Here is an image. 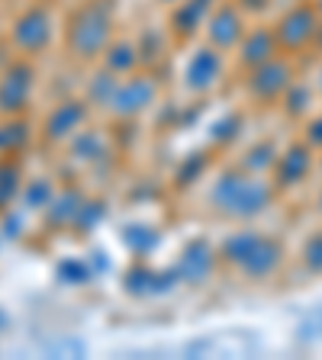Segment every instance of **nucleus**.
I'll return each instance as SVG.
<instances>
[{
    "label": "nucleus",
    "instance_id": "1",
    "mask_svg": "<svg viewBox=\"0 0 322 360\" xmlns=\"http://www.w3.org/2000/svg\"><path fill=\"white\" fill-rule=\"evenodd\" d=\"M274 190L278 187L264 174H248L245 167L223 171L210 187V206L229 219H255L271 206Z\"/></svg>",
    "mask_w": 322,
    "mask_h": 360
},
{
    "label": "nucleus",
    "instance_id": "2",
    "mask_svg": "<svg viewBox=\"0 0 322 360\" xmlns=\"http://www.w3.org/2000/svg\"><path fill=\"white\" fill-rule=\"evenodd\" d=\"M113 42V10L104 0H87L75 13L68 16L65 26V49L75 61H90L104 58L106 45Z\"/></svg>",
    "mask_w": 322,
    "mask_h": 360
},
{
    "label": "nucleus",
    "instance_id": "3",
    "mask_svg": "<svg viewBox=\"0 0 322 360\" xmlns=\"http://www.w3.org/2000/svg\"><path fill=\"white\" fill-rule=\"evenodd\" d=\"M319 22H322V13L316 7V0H293V4H287V10L274 20V36H278L280 52L297 58L306 49H313Z\"/></svg>",
    "mask_w": 322,
    "mask_h": 360
},
{
    "label": "nucleus",
    "instance_id": "4",
    "mask_svg": "<svg viewBox=\"0 0 322 360\" xmlns=\"http://www.w3.org/2000/svg\"><path fill=\"white\" fill-rule=\"evenodd\" d=\"M297 81V65L290 55H274L264 65L252 68L245 75V90L255 103H280V97L287 94V87Z\"/></svg>",
    "mask_w": 322,
    "mask_h": 360
},
{
    "label": "nucleus",
    "instance_id": "5",
    "mask_svg": "<svg viewBox=\"0 0 322 360\" xmlns=\"http://www.w3.org/2000/svg\"><path fill=\"white\" fill-rule=\"evenodd\" d=\"M10 42H13L23 55H42L45 49H49V42H52V10L42 7V4L26 7L13 20Z\"/></svg>",
    "mask_w": 322,
    "mask_h": 360
},
{
    "label": "nucleus",
    "instance_id": "6",
    "mask_svg": "<svg viewBox=\"0 0 322 360\" xmlns=\"http://www.w3.org/2000/svg\"><path fill=\"white\" fill-rule=\"evenodd\" d=\"M158 97V81L151 75H129L120 81V90H116V97H113L110 110L116 120H135V116H142Z\"/></svg>",
    "mask_w": 322,
    "mask_h": 360
},
{
    "label": "nucleus",
    "instance_id": "7",
    "mask_svg": "<svg viewBox=\"0 0 322 360\" xmlns=\"http://www.w3.org/2000/svg\"><path fill=\"white\" fill-rule=\"evenodd\" d=\"M245 30V13L239 10V4L235 0H219L203 32H206V42L216 45L219 52H233V49H239Z\"/></svg>",
    "mask_w": 322,
    "mask_h": 360
},
{
    "label": "nucleus",
    "instance_id": "8",
    "mask_svg": "<svg viewBox=\"0 0 322 360\" xmlns=\"http://www.w3.org/2000/svg\"><path fill=\"white\" fill-rule=\"evenodd\" d=\"M32 81H36V71H32L30 61H13L7 65V71L0 75V112L4 116H23L32 97Z\"/></svg>",
    "mask_w": 322,
    "mask_h": 360
},
{
    "label": "nucleus",
    "instance_id": "9",
    "mask_svg": "<svg viewBox=\"0 0 322 360\" xmlns=\"http://www.w3.org/2000/svg\"><path fill=\"white\" fill-rule=\"evenodd\" d=\"M316 171V148L300 142H290L284 151L278 155V165H274V187L278 190H293L306 184V177Z\"/></svg>",
    "mask_w": 322,
    "mask_h": 360
},
{
    "label": "nucleus",
    "instance_id": "10",
    "mask_svg": "<svg viewBox=\"0 0 322 360\" xmlns=\"http://www.w3.org/2000/svg\"><path fill=\"white\" fill-rule=\"evenodd\" d=\"M223 81V52L216 45H200L184 65V87L190 94H210Z\"/></svg>",
    "mask_w": 322,
    "mask_h": 360
},
{
    "label": "nucleus",
    "instance_id": "11",
    "mask_svg": "<svg viewBox=\"0 0 322 360\" xmlns=\"http://www.w3.org/2000/svg\"><path fill=\"white\" fill-rule=\"evenodd\" d=\"M216 257H219V251H213V245L206 238L187 241L178 257V264H174L180 283H190V286L206 283V277H210L213 267H216Z\"/></svg>",
    "mask_w": 322,
    "mask_h": 360
},
{
    "label": "nucleus",
    "instance_id": "12",
    "mask_svg": "<svg viewBox=\"0 0 322 360\" xmlns=\"http://www.w3.org/2000/svg\"><path fill=\"white\" fill-rule=\"evenodd\" d=\"M87 110H90L87 100H78V97L61 100V103L52 106V112L45 116L42 135L49 139V142H65V139H71L75 132L84 129V122H87Z\"/></svg>",
    "mask_w": 322,
    "mask_h": 360
},
{
    "label": "nucleus",
    "instance_id": "13",
    "mask_svg": "<svg viewBox=\"0 0 322 360\" xmlns=\"http://www.w3.org/2000/svg\"><path fill=\"white\" fill-rule=\"evenodd\" d=\"M219 0H180L168 13V26H171L174 39H194L200 30H206V20L216 10Z\"/></svg>",
    "mask_w": 322,
    "mask_h": 360
},
{
    "label": "nucleus",
    "instance_id": "14",
    "mask_svg": "<svg viewBox=\"0 0 322 360\" xmlns=\"http://www.w3.org/2000/svg\"><path fill=\"white\" fill-rule=\"evenodd\" d=\"M235 52H239V65L245 68V71H252V68L264 65L268 58L280 55L274 26H255V30H245V36H242V42H239Z\"/></svg>",
    "mask_w": 322,
    "mask_h": 360
},
{
    "label": "nucleus",
    "instance_id": "15",
    "mask_svg": "<svg viewBox=\"0 0 322 360\" xmlns=\"http://www.w3.org/2000/svg\"><path fill=\"white\" fill-rule=\"evenodd\" d=\"M280 264H284V245H280L278 238L264 235V238L258 241L255 251L248 255V261L239 267V274L245 280H252V283H258V280L274 277V274L280 270Z\"/></svg>",
    "mask_w": 322,
    "mask_h": 360
},
{
    "label": "nucleus",
    "instance_id": "16",
    "mask_svg": "<svg viewBox=\"0 0 322 360\" xmlns=\"http://www.w3.org/2000/svg\"><path fill=\"white\" fill-rule=\"evenodd\" d=\"M104 68H110L113 75L129 77L142 68V55H139V42L132 39H113L104 52Z\"/></svg>",
    "mask_w": 322,
    "mask_h": 360
},
{
    "label": "nucleus",
    "instance_id": "17",
    "mask_svg": "<svg viewBox=\"0 0 322 360\" xmlns=\"http://www.w3.org/2000/svg\"><path fill=\"white\" fill-rule=\"evenodd\" d=\"M261 238H264V235L255 232V229H239V232L225 235V241L219 245V261L239 270L242 264L248 261V255L258 248V241H261Z\"/></svg>",
    "mask_w": 322,
    "mask_h": 360
},
{
    "label": "nucleus",
    "instance_id": "18",
    "mask_svg": "<svg viewBox=\"0 0 322 360\" xmlns=\"http://www.w3.org/2000/svg\"><path fill=\"white\" fill-rule=\"evenodd\" d=\"M68 142H71L68 145V158H71L75 165H94L106 151L104 135H100L97 129H81V132H75Z\"/></svg>",
    "mask_w": 322,
    "mask_h": 360
},
{
    "label": "nucleus",
    "instance_id": "19",
    "mask_svg": "<svg viewBox=\"0 0 322 360\" xmlns=\"http://www.w3.org/2000/svg\"><path fill=\"white\" fill-rule=\"evenodd\" d=\"M316 87H309L306 81H297L287 87V94L280 97V106H284V112L290 116V120H297V122H303V120H309L313 116V103H316Z\"/></svg>",
    "mask_w": 322,
    "mask_h": 360
},
{
    "label": "nucleus",
    "instance_id": "20",
    "mask_svg": "<svg viewBox=\"0 0 322 360\" xmlns=\"http://www.w3.org/2000/svg\"><path fill=\"white\" fill-rule=\"evenodd\" d=\"M120 75H113L110 68H100V71H94L87 81V90H84V100H87L90 106H97V110H110L113 97H116V90H120Z\"/></svg>",
    "mask_w": 322,
    "mask_h": 360
},
{
    "label": "nucleus",
    "instance_id": "21",
    "mask_svg": "<svg viewBox=\"0 0 322 360\" xmlns=\"http://www.w3.org/2000/svg\"><path fill=\"white\" fill-rule=\"evenodd\" d=\"M84 202V193L75 187H61L55 193V200L45 206V222L49 225H71Z\"/></svg>",
    "mask_w": 322,
    "mask_h": 360
},
{
    "label": "nucleus",
    "instance_id": "22",
    "mask_svg": "<svg viewBox=\"0 0 322 360\" xmlns=\"http://www.w3.org/2000/svg\"><path fill=\"white\" fill-rule=\"evenodd\" d=\"M55 193H58V190H55V184L49 177H32V180H26L20 190V206L23 210H32V212L45 210V206L55 200Z\"/></svg>",
    "mask_w": 322,
    "mask_h": 360
},
{
    "label": "nucleus",
    "instance_id": "23",
    "mask_svg": "<svg viewBox=\"0 0 322 360\" xmlns=\"http://www.w3.org/2000/svg\"><path fill=\"white\" fill-rule=\"evenodd\" d=\"M158 241L161 238H158V232L151 225H126V229H123V245H126L135 257H145L149 251H155Z\"/></svg>",
    "mask_w": 322,
    "mask_h": 360
},
{
    "label": "nucleus",
    "instance_id": "24",
    "mask_svg": "<svg viewBox=\"0 0 322 360\" xmlns=\"http://www.w3.org/2000/svg\"><path fill=\"white\" fill-rule=\"evenodd\" d=\"M278 155L280 151L274 148L271 142H258V145H252V148L245 151L242 167H245L248 174H271L274 171V165H278Z\"/></svg>",
    "mask_w": 322,
    "mask_h": 360
},
{
    "label": "nucleus",
    "instance_id": "25",
    "mask_svg": "<svg viewBox=\"0 0 322 360\" xmlns=\"http://www.w3.org/2000/svg\"><path fill=\"white\" fill-rule=\"evenodd\" d=\"M151 280H155V270L149 267V264L139 257V261L132 264V267L126 270V292H132V296H149L151 292Z\"/></svg>",
    "mask_w": 322,
    "mask_h": 360
},
{
    "label": "nucleus",
    "instance_id": "26",
    "mask_svg": "<svg viewBox=\"0 0 322 360\" xmlns=\"http://www.w3.org/2000/svg\"><path fill=\"white\" fill-rule=\"evenodd\" d=\"M104 216H106V202L104 200H84L71 225H75V232H94Z\"/></svg>",
    "mask_w": 322,
    "mask_h": 360
},
{
    "label": "nucleus",
    "instance_id": "27",
    "mask_svg": "<svg viewBox=\"0 0 322 360\" xmlns=\"http://www.w3.org/2000/svg\"><path fill=\"white\" fill-rule=\"evenodd\" d=\"M55 274H58L61 283H71V286H84L90 277H94L90 264L87 261H78V257H65V261H58Z\"/></svg>",
    "mask_w": 322,
    "mask_h": 360
},
{
    "label": "nucleus",
    "instance_id": "28",
    "mask_svg": "<svg viewBox=\"0 0 322 360\" xmlns=\"http://www.w3.org/2000/svg\"><path fill=\"white\" fill-rule=\"evenodd\" d=\"M206 161H210V158H206V151H194V155L184 158V161L178 165V171H174V180H178L180 187H190V184H194V180L200 177L203 171H206Z\"/></svg>",
    "mask_w": 322,
    "mask_h": 360
},
{
    "label": "nucleus",
    "instance_id": "29",
    "mask_svg": "<svg viewBox=\"0 0 322 360\" xmlns=\"http://www.w3.org/2000/svg\"><path fill=\"white\" fill-rule=\"evenodd\" d=\"M20 171L13 165H0V210H7L13 200H20Z\"/></svg>",
    "mask_w": 322,
    "mask_h": 360
},
{
    "label": "nucleus",
    "instance_id": "30",
    "mask_svg": "<svg viewBox=\"0 0 322 360\" xmlns=\"http://www.w3.org/2000/svg\"><path fill=\"white\" fill-rule=\"evenodd\" d=\"M4 139H7V151H20L30 145V122L23 116H7L4 122Z\"/></svg>",
    "mask_w": 322,
    "mask_h": 360
},
{
    "label": "nucleus",
    "instance_id": "31",
    "mask_svg": "<svg viewBox=\"0 0 322 360\" xmlns=\"http://www.w3.org/2000/svg\"><path fill=\"white\" fill-rule=\"evenodd\" d=\"M300 261L309 274H322V232L309 235L300 248Z\"/></svg>",
    "mask_w": 322,
    "mask_h": 360
},
{
    "label": "nucleus",
    "instance_id": "32",
    "mask_svg": "<svg viewBox=\"0 0 322 360\" xmlns=\"http://www.w3.org/2000/svg\"><path fill=\"white\" fill-rule=\"evenodd\" d=\"M210 135H213V142H219V145L233 142L235 135H239V116H223V120H216Z\"/></svg>",
    "mask_w": 322,
    "mask_h": 360
},
{
    "label": "nucleus",
    "instance_id": "33",
    "mask_svg": "<svg viewBox=\"0 0 322 360\" xmlns=\"http://www.w3.org/2000/svg\"><path fill=\"white\" fill-rule=\"evenodd\" d=\"M303 142L322 151V112H313L309 120H303Z\"/></svg>",
    "mask_w": 322,
    "mask_h": 360
},
{
    "label": "nucleus",
    "instance_id": "34",
    "mask_svg": "<svg viewBox=\"0 0 322 360\" xmlns=\"http://www.w3.org/2000/svg\"><path fill=\"white\" fill-rule=\"evenodd\" d=\"M300 335L303 338H322V312H316L309 322L300 325Z\"/></svg>",
    "mask_w": 322,
    "mask_h": 360
},
{
    "label": "nucleus",
    "instance_id": "35",
    "mask_svg": "<svg viewBox=\"0 0 322 360\" xmlns=\"http://www.w3.org/2000/svg\"><path fill=\"white\" fill-rule=\"evenodd\" d=\"M235 4H239L242 13H261V10L268 7L271 0H235Z\"/></svg>",
    "mask_w": 322,
    "mask_h": 360
},
{
    "label": "nucleus",
    "instance_id": "36",
    "mask_svg": "<svg viewBox=\"0 0 322 360\" xmlns=\"http://www.w3.org/2000/svg\"><path fill=\"white\" fill-rule=\"evenodd\" d=\"M313 52L322 55V22H319V32H316V42H313Z\"/></svg>",
    "mask_w": 322,
    "mask_h": 360
},
{
    "label": "nucleus",
    "instance_id": "37",
    "mask_svg": "<svg viewBox=\"0 0 322 360\" xmlns=\"http://www.w3.org/2000/svg\"><path fill=\"white\" fill-rule=\"evenodd\" d=\"M94 264H97V270H106V267H110V261H106V257H94Z\"/></svg>",
    "mask_w": 322,
    "mask_h": 360
},
{
    "label": "nucleus",
    "instance_id": "38",
    "mask_svg": "<svg viewBox=\"0 0 322 360\" xmlns=\"http://www.w3.org/2000/svg\"><path fill=\"white\" fill-rule=\"evenodd\" d=\"M316 94H319V100H322V68H319V75H316Z\"/></svg>",
    "mask_w": 322,
    "mask_h": 360
},
{
    "label": "nucleus",
    "instance_id": "39",
    "mask_svg": "<svg viewBox=\"0 0 322 360\" xmlns=\"http://www.w3.org/2000/svg\"><path fill=\"white\" fill-rule=\"evenodd\" d=\"M0 151H7V139H4V122H0Z\"/></svg>",
    "mask_w": 322,
    "mask_h": 360
},
{
    "label": "nucleus",
    "instance_id": "40",
    "mask_svg": "<svg viewBox=\"0 0 322 360\" xmlns=\"http://www.w3.org/2000/svg\"><path fill=\"white\" fill-rule=\"evenodd\" d=\"M7 328V312H4V309H0V331Z\"/></svg>",
    "mask_w": 322,
    "mask_h": 360
},
{
    "label": "nucleus",
    "instance_id": "41",
    "mask_svg": "<svg viewBox=\"0 0 322 360\" xmlns=\"http://www.w3.org/2000/svg\"><path fill=\"white\" fill-rule=\"evenodd\" d=\"M158 4H161V7H168V10H171L174 4H180V0H158Z\"/></svg>",
    "mask_w": 322,
    "mask_h": 360
},
{
    "label": "nucleus",
    "instance_id": "42",
    "mask_svg": "<svg viewBox=\"0 0 322 360\" xmlns=\"http://www.w3.org/2000/svg\"><path fill=\"white\" fill-rule=\"evenodd\" d=\"M316 174L322 177V151H319V158H316Z\"/></svg>",
    "mask_w": 322,
    "mask_h": 360
},
{
    "label": "nucleus",
    "instance_id": "43",
    "mask_svg": "<svg viewBox=\"0 0 322 360\" xmlns=\"http://www.w3.org/2000/svg\"><path fill=\"white\" fill-rule=\"evenodd\" d=\"M316 210L322 212V190H319V196H316Z\"/></svg>",
    "mask_w": 322,
    "mask_h": 360
},
{
    "label": "nucleus",
    "instance_id": "44",
    "mask_svg": "<svg viewBox=\"0 0 322 360\" xmlns=\"http://www.w3.org/2000/svg\"><path fill=\"white\" fill-rule=\"evenodd\" d=\"M316 7H319V13H322V0H316Z\"/></svg>",
    "mask_w": 322,
    "mask_h": 360
},
{
    "label": "nucleus",
    "instance_id": "45",
    "mask_svg": "<svg viewBox=\"0 0 322 360\" xmlns=\"http://www.w3.org/2000/svg\"><path fill=\"white\" fill-rule=\"evenodd\" d=\"M287 4H293V0H287Z\"/></svg>",
    "mask_w": 322,
    "mask_h": 360
}]
</instances>
